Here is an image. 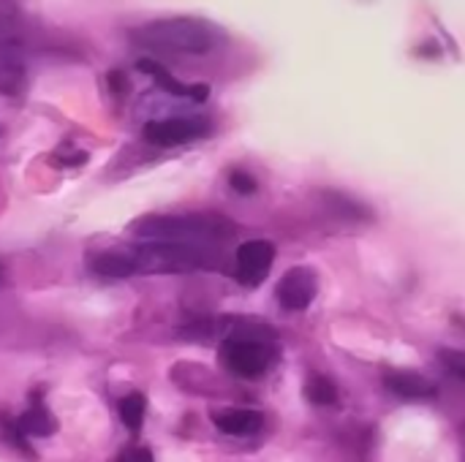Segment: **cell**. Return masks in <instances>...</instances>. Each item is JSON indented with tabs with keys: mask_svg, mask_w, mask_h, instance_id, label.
<instances>
[{
	"mask_svg": "<svg viewBox=\"0 0 465 462\" xmlns=\"http://www.w3.org/2000/svg\"><path fill=\"white\" fill-rule=\"evenodd\" d=\"M272 362V351L256 335H234L221 343V365L237 378H262Z\"/></svg>",
	"mask_w": 465,
	"mask_h": 462,
	"instance_id": "4",
	"label": "cell"
},
{
	"mask_svg": "<svg viewBox=\"0 0 465 462\" xmlns=\"http://www.w3.org/2000/svg\"><path fill=\"white\" fill-rule=\"evenodd\" d=\"M93 270L106 278H128L136 275V261L131 253H101L93 259Z\"/></svg>",
	"mask_w": 465,
	"mask_h": 462,
	"instance_id": "13",
	"label": "cell"
},
{
	"mask_svg": "<svg viewBox=\"0 0 465 462\" xmlns=\"http://www.w3.org/2000/svg\"><path fill=\"white\" fill-rule=\"evenodd\" d=\"M134 237L150 242H183V245H213L226 242L237 234V226L223 215H150L131 226Z\"/></svg>",
	"mask_w": 465,
	"mask_h": 462,
	"instance_id": "2",
	"label": "cell"
},
{
	"mask_svg": "<svg viewBox=\"0 0 465 462\" xmlns=\"http://www.w3.org/2000/svg\"><path fill=\"white\" fill-rule=\"evenodd\" d=\"M316 291H319V286H316L313 270L294 267L281 278L275 297H278L281 308H286V310H305L316 300Z\"/></svg>",
	"mask_w": 465,
	"mask_h": 462,
	"instance_id": "7",
	"label": "cell"
},
{
	"mask_svg": "<svg viewBox=\"0 0 465 462\" xmlns=\"http://www.w3.org/2000/svg\"><path fill=\"white\" fill-rule=\"evenodd\" d=\"M144 414H147V400L142 392H131L120 400V419L131 433H139L144 425Z\"/></svg>",
	"mask_w": 465,
	"mask_h": 462,
	"instance_id": "14",
	"label": "cell"
},
{
	"mask_svg": "<svg viewBox=\"0 0 465 462\" xmlns=\"http://www.w3.org/2000/svg\"><path fill=\"white\" fill-rule=\"evenodd\" d=\"M441 362L447 365L450 373H455L458 378L465 381V354L463 351H452V349H444L441 351Z\"/></svg>",
	"mask_w": 465,
	"mask_h": 462,
	"instance_id": "17",
	"label": "cell"
},
{
	"mask_svg": "<svg viewBox=\"0 0 465 462\" xmlns=\"http://www.w3.org/2000/svg\"><path fill=\"white\" fill-rule=\"evenodd\" d=\"M22 79H25V65L19 60V52L11 44L0 41V93L16 95Z\"/></svg>",
	"mask_w": 465,
	"mask_h": 462,
	"instance_id": "12",
	"label": "cell"
},
{
	"mask_svg": "<svg viewBox=\"0 0 465 462\" xmlns=\"http://www.w3.org/2000/svg\"><path fill=\"white\" fill-rule=\"evenodd\" d=\"M16 422H19V428H22L25 436L46 438V436L57 433V419H54V414H52V411L44 406V400H38V398H33V406H30Z\"/></svg>",
	"mask_w": 465,
	"mask_h": 462,
	"instance_id": "11",
	"label": "cell"
},
{
	"mask_svg": "<svg viewBox=\"0 0 465 462\" xmlns=\"http://www.w3.org/2000/svg\"><path fill=\"white\" fill-rule=\"evenodd\" d=\"M229 185H232L237 193H242V196H248V193H253V191H256V180H253V174L240 172V169H234V172L229 174Z\"/></svg>",
	"mask_w": 465,
	"mask_h": 462,
	"instance_id": "16",
	"label": "cell"
},
{
	"mask_svg": "<svg viewBox=\"0 0 465 462\" xmlns=\"http://www.w3.org/2000/svg\"><path fill=\"white\" fill-rule=\"evenodd\" d=\"M210 133V123L204 117H169L153 120L144 125V139L158 147H177Z\"/></svg>",
	"mask_w": 465,
	"mask_h": 462,
	"instance_id": "5",
	"label": "cell"
},
{
	"mask_svg": "<svg viewBox=\"0 0 465 462\" xmlns=\"http://www.w3.org/2000/svg\"><path fill=\"white\" fill-rule=\"evenodd\" d=\"M237 280L248 289L259 286L270 270H272V261H275V245L267 242V240H248L237 248Z\"/></svg>",
	"mask_w": 465,
	"mask_h": 462,
	"instance_id": "6",
	"label": "cell"
},
{
	"mask_svg": "<svg viewBox=\"0 0 465 462\" xmlns=\"http://www.w3.org/2000/svg\"><path fill=\"white\" fill-rule=\"evenodd\" d=\"M139 71H144V74H150L166 93H172V95H183V98H191V101H204L207 98V87L204 84H183V82H177L163 65H158L155 60H139Z\"/></svg>",
	"mask_w": 465,
	"mask_h": 462,
	"instance_id": "10",
	"label": "cell"
},
{
	"mask_svg": "<svg viewBox=\"0 0 465 462\" xmlns=\"http://www.w3.org/2000/svg\"><path fill=\"white\" fill-rule=\"evenodd\" d=\"M136 272H196L218 267V253L204 245L183 242H144L134 253Z\"/></svg>",
	"mask_w": 465,
	"mask_h": 462,
	"instance_id": "3",
	"label": "cell"
},
{
	"mask_svg": "<svg viewBox=\"0 0 465 462\" xmlns=\"http://www.w3.org/2000/svg\"><path fill=\"white\" fill-rule=\"evenodd\" d=\"M384 387L395 395V398H403V400H425V398H433L436 395V384L411 373V370H395V373H387L384 378Z\"/></svg>",
	"mask_w": 465,
	"mask_h": 462,
	"instance_id": "9",
	"label": "cell"
},
{
	"mask_svg": "<svg viewBox=\"0 0 465 462\" xmlns=\"http://www.w3.org/2000/svg\"><path fill=\"white\" fill-rule=\"evenodd\" d=\"M109 84H112V90H114V93H123V90H128V82H125V76H123L120 71L109 74Z\"/></svg>",
	"mask_w": 465,
	"mask_h": 462,
	"instance_id": "19",
	"label": "cell"
},
{
	"mask_svg": "<svg viewBox=\"0 0 465 462\" xmlns=\"http://www.w3.org/2000/svg\"><path fill=\"white\" fill-rule=\"evenodd\" d=\"M131 41L136 46H144L150 52H166V54H207L221 41L223 33L193 16H166L153 19L131 33Z\"/></svg>",
	"mask_w": 465,
	"mask_h": 462,
	"instance_id": "1",
	"label": "cell"
},
{
	"mask_svg": "<svg viewBox=\"0 0 465 462\" xmlns=\"http://www.w3.org/2000/svg\"><path fill=\"white\" fill-rule=\"evenodd\" d=\"M305 398L313 403V406H332L338 400V387L327 378V376H311L308 384H305Z\"/></svg>",
	"mask_w": 465,
	"mask_h": 462,
	"instance_id": "15",
	"label": "cell"
},
{
	"mask_svg": "<svg viewBox=\"0 0 465 462\" xmlns=\"http://www.w3.org/2000/svg\"><path fill=\"white\" fill-rule=\"evenodd\" d=\"M213 425L226 436H253L262 430L264 417L253 408H223L213 414Z\"/></svg>",
	"mask_w": 465,
	"mask_h": 462,
	"instance_id": "8",
	"label": "cell"
},
{
	"mask_svg": "<svg viewBox=\"0 0 465 462\" xmlns=\"http://www.w3.org/2000/svg\"><path fill=\"white\" fill-rule=\"evenodd\" d=\"M120 462H153V455L144 447H131L120 455Z\"/></svg>",
	"mask_w": 465,
	"mask_h": 462,
	"instance_id": "18",
	"label": "cell"
}]
</instances>
